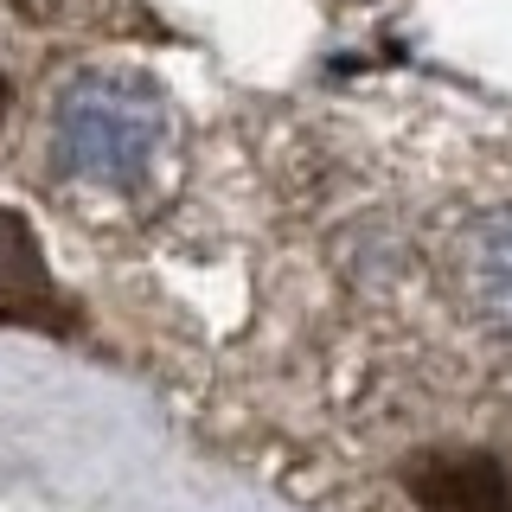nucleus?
<instances>
[{"label": "nucleus", "mask_w": 512, "mask_h": 512, "mask_svg": "<svg viewBox=\"0 0 512 512\" xmlns=\"http://www.w3.org/2000/svg\"><path fill=\"white\" fill-rule=\"evenodd\" d=\"M180 154V109L141 64H77L45 90L32 167L84 212L148 205Z\"/></svg>", "instance_id": "obj_1"}, {"label": "nucleus", "mask_w": 512, "mask_h": 512, "mask_svg": "<svg viewBox=\"0 0 512 512\" xmlns=\"http://www.w3.org/2000/svg\"><path fill=\"white\" fill-rule=\"evenodd\" d=\"M442 282L480 333L512 340V192L480 199L442 237Z\"/></svg>", "instance_id": "obj_2"}, {"label": "nucleus", "mask_w": 512, "mask_h": 512, "mask_svg": "<svg viewBox=\"0 0 512 512\" xmlns=\"http://www.w3.org/2000/svg\"><path fill=\"white\" fill-rule=\"evenodd\" d=\"M423 512H512V474L493 455H436L416 474Z\"/></svg>", "instance_id": "obj_3"}, {"label": "nucleus", "mask_w": 512, "mask_h": 512, "mask_svg": "<svg viewBox=\"0 0 512 512\" xmlns=\"http://www.w3.org/2000/svg\"><path fill=\"white\" fill-rule=\"evenodd\" d=\"M7 103H13V90H7V71H0V122H7Z\"/></svg>", "instance_id": "obj_4"}]
</instances>
